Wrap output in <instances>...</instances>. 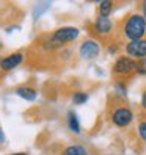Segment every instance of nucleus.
Instances as JSON below:
<instances>
[{"label": "nucleus", "instance_id": "10", "mask_svg": "<svg viewBox=\"0 0 146 155\" xmlns=\"http://www.w3.org/2000/svg\"><path fill=\"white\" fill-rule=\"evenodd\" d=\"M68 127L72 133H80V122H79V117L74 111L68 113Z\"/></svg>", "mask_w": 146, "mask_h": 155}, {"label": "nucleus", "instance_id": "1", "mask_svg": "<svg viewBox=\"0 0 146 155\" xmlns=\"http://www.w3.org/2000/svg\"><path fill=\"white\" fill-rule=\"evenodd\" d=\"M123 33L129 42L140 41L143 39V36L146 35V19L143 14L134 13L131 16L126 17V21L123 24Z\"/></svg>", "mask_w": 146, "mask_h": 155}, {"label": "nucleus", "instance_id": "9", "mask_svg": "<svg viewBox=\"0 0 146 155\" xmlns=\"http://www.w3.org/2000/svg\"><path fill=\"white\" fill-rule=\"evenodd\" d=\"M16 94L21 99H25V100H35L36 99V91L29 88V86H19L16 89Z\"/></svg>", "mask_w": 146, "mask_h": 155}, {"label": "nucleus", "instance_id": "15", "mask_svg": "<svg viewBox=\"0 0 146 155\" xmlns=\"http://www.w3.org/2000/svg\"><path fill=\"white\" fill-rule=\"evenodd\" d=\"M138 135L143 141H146V121H141L138 124Z\"/></svg>", "mask_w": 146, "mask_h": 155}, {"label": "nucleus", "instance_id": "6", "mask_svg": "<svg viewBox=\"0 0 146 155\" xmlns=\"http://www.w3.org/2000/svg\"><path fill=\"white\" fill-rule=\"evenodd\" d=\"M126 53L131 58H137V60H143L146 58V39H140V41H134V42H127L126 44Z\"/></svg>", "mask_w": 146, "mask_h": 155}, {"label": "nucleus", "instance_id": "14", "mask_svg": "<svg viewBox=\"0 0 146 155\" xmlns=\"http://www.w3.org/2000/svg\"><path fill=\"white\" fill-rule=\"evenodd\" d=\"M135 72H137V74H140V75H146V58H143V60H138V61H137Z\"/></svg>", "mask_w": 146, "mask_h": 155}, {"label": "nucleus", "instance_id": "7", "mask_svg": "<svg viewBox=\"0 0 146 155\" xmlns=\"http://www.w3.org/2000/svg\"><path fill=\"white\" fill-rule=\"evenodd\" d=\"M94 27V31L99 35H108L113 28V22L110 21V17H104V16H99L97 19L93 24Z\"/></svg>", "mask_w": 146, "mask_h": 155}, {"label": "nucleus", "instance_id": "13", "mask_svg": "<svg viewBox=\"0 0 146 155\" xmlns=\"http://www.w3.org/2000/svg\"><path fill=\"white\" fill-rule=\"evenodd\" d=\"M88 94L87 93H76L74 96H72V102H74L76 105H82V104H85L87 100H88Z\"/></svg>", "mask_w": 146, "mask_h": 155}, {"label": "nucleus", "instance_id": "12", "mask_svg": "<svg viewBox=\"0 0 146 155\" xmlns=\"http://www.w3.org/2000/svg\"><path fill=\"white\" fill-rule=\"evenodd\" d=\"M112 11H113V3H112V2L105 0V2H101V3H99V16L108 17Z\"/></svg>", "mask_w": 146, "mask_h": 155}, {"label": "nucleus", "instance_id": "3", "mask_svg": "<svg viewBox=\"0 0 146 155\" xmlns=\"http://www.w3.org/2000/svg\"><path fill=\"white\" fill-rule=\"evenodd\" d=\"M110 119L112 122L120 127V129H124V127L131 125L132 121H134V113L131 108L127 107H115L112 110V114H110Z\"/></svg>", "mask_w": 146, "mask_h": 155}, {"label": "nucleus", "instance_id": "16", "mask_svg": "<svg viewBox=\"0 0 146 155\" xmlns=\"http://www.w3.org/2000/svg\"><path fill=\"white\" fill-rule=\"evenodd\" d=\"M141 107H143L144 110H146V91H144V93L141 94Z\"/></svg>", "mask_w": 146, "mask_h": 155}, {"label": "nucleus", "instance_id": "11", "mask_svg": "<svg viewBox=\"0 0 146 155\" xmlns=\"http://www.w3.org/2000/svg\"><path fill=\"white\" fill-rule=\"evenodd\" d=\"M63 155H88V152L83 146L72 144V146H68V147L63 150Z\"/></svg>", "mask_w": 146, "mask_h": 155}, {"label": "nucleus", "instance_id": "19", "mask_svg": "<svg viewBox=\"0 0 146 155\" xmlns=\"http://www.w3.org/2000/svg\"><path fill=\"white\" fill-rule=\"evenodd\" d=\"M10 155H29V153H25V152H17V153H10Z\"/></svg>", "mask_w": 146, "mask_h": 155}, {"label": "nucleus", "instance_id": "18", "mask_svg": "<svg viewBox=\"0 0 146 155\" xmlns=\"http://www.w3.org/2000/svg\"><path fill=\"white\" fill-rule=\"evenodd\" d=\"M143 16H144V19H146V2H143Z\"/></svg>", "mask_w": 146, "mask_h": 155}, {"label": "nucleus", "instance_id": "4", "mask_svg": "<svg viewBox=\"0 0 146 155\" xmlns=\"http://www.w3.org/2000/svg\"><path fill=\"white\" fill-rule=\"evenodd\" d=\"M135 68H137V61L134 58L120 57L113 64V72L120 75H126V74H131V72H135Z\"/></svg>", "mask_w": 146, "mask_h": 155}, {"label": "nucleus", "instance_id": "5", "mask_svg": "<svg viewBox=\"0 0 146 155\" xmlns=\"http://www.w3.org/2000/svg\"><path fill=\"white\" fill-rule=\"evenodd\" d=\"M79 52H80V57L83 60H94L99 55V52H101V45L93 39H85L80 44Z\"/></svg>", "mask_w": 146, "mask_h": 155}, {"label": "nucleus", "instance_id": "8", "mask_svg": "<svg viewBox=\"0 0 146 155\" xmlns=\"http://www.w3.org/2000/svg\"><path fill=\"white\" fill-rule=\"evenodd\" d=\"M22 61H24V55H22V53H13V55L0 60V68H2L3 71H11V69L19 66Z\"/></svg>", "mask_w": 146, "mask_h": 155}, {"label": "nucleus", "instance_id": "17", "mask_svg": "<svg viewBox=\"0 0 146 155\" xmlns=\"http://www.w3.org/2000/svg\"><path fill=\"white\" fill-rule=\"evenodd\" d=\"M5 143V133H3V130L0 129V144H3Z\"/></svg>", "mask_w": 146, "mask_h": 155}, {"label": "nucleus", "instance_id": "2", "mask_svg": "<svg viewBox=\"0 0 146 155\" xmlns=\"http://www.w3.org/2000/svg\"><path fill=\"white\" fill-rule=\"evenodd\" d=\"M79 30L76 27H61V28L55 30L50 36V41L55 45H61V44H68L72 42L79 38Z\"/></svg>", "mask_w": 146, "mask_h": 155}]
</instances>
